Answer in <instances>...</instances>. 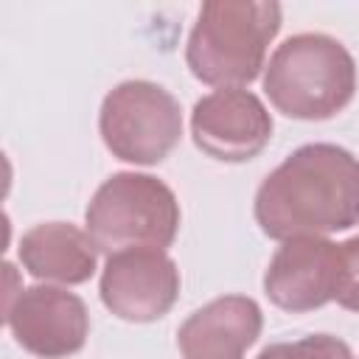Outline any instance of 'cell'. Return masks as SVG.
I'll list each match as a JSON object with an SVG mask.
<instances>
[{
    "label": "cell",
    "instance_id": "cell-12",
    "mask_svg": "<svg viewBox=\"0 0 359 359\" xmlns=\"http://www.w3.org/2000/svg\"><path fill=\"white\" fill-rule=\"evenodd\" d=\"M255 359H353V351L334 334H309L292 342H272Z\"/></svg>",
    "mask_w": 359,
    "mask_h": 359
},
{
    "label": "cell",
    "instance_id": "cell-4",
    "mask_svg": "<svg viewBox=\"0 0 359 359\" xmlns=\"http://www.w3.org/2000/svg\"><path fill=\"white\" fill-rule=\"evenodd\" d=\"M180 222L174 191L163 180L137 171L107 177L84 210L90 238L109 255L121 250H168Z\"/></svg>",
    "mask_w": 359,
    "mask_h": 359
},
{
    "label": "cell",
    "instance_id": "cell-1",
    "mask_svg": "<svg viewBox=\"0 0 359 359\" xmlns=\"http://www.w3.org/2000/svg\"><path fill=\"white\" fill-rule=\"evenodd\" d=\"M255 222L275 241L345 233L359 224V157L337 143H306L264 177Z\"/></svg>",
    "mask_w": 359,
    "mask_h": 359
},
{
    "label": "cell",
    "instance_id": "cell-3",
    "mask_svg": "<svg viewBox=\"0 0 359 359\" xmlns=\"http://www.w3.org/2000/svg\"><path fill=\"white\" fill-rule=\"evenodd\" d=\"M269 104L294 121H328L356 95V62L328 34H294L283 39L264 67Z\"/></svg>",
    "mask_w": 359,
    "mask_h": 359
},
{
    "label": "cell",
    "instance_id": "cell-7",
    "mask_svg": "<svg viewBox=\"0 0 359 359\" xmlns=\"http://www.w3.org/2000/svg\"><path fill=\"white\" fill-rule=\"evenodd\" d=\"M194 146L219 163H247L272 137V115L244 87H222L202 95L191 109Z\"/></svg>",
    "mask_w": 359,
    "mask_h": 359
},
{
    "label": "cell",
    "instance_id": "cell-11",
    "mask_svg": "<svg viewBox=\"0 0 359 359\" xmlns=\"http://www.w3.org/2000/svg\"><path fill=\"white\" fill-rule=\"evenodd\" d=\"M20 264L36 280H53L65 286L87 283L95 275L98 247L87 230L70 222L34 224L20 238Z\"/></svg>",
    "mask_w": 359,
    "mask_h": 359
},
{
    "label": "cell",
    "instance_id": "cell-2",
    "mask_svg": "<svg viewBox=\"0 0 359 359\" xmlns=\"http://www.w3.org/2000/svg\"><path fill=\"white\" fill-rule=\"evenodd\" d=\"M283 8L252 0H208L188 34L185 65L216 90L244 87L266 67L269 42L280 31Z\"/></svg>",
    "mask_w": 359,
    "mask_h": 359
},
{
    "label": "cell",
    "instance_id": "cell-10",
    "mask_svg": "<svg viewBox=\"0 0 359 359\" xmlns=\"http://www.w3.org/2000/svg\"><path fill=\"white\" fill-rule=\"evenodd\" d=\"M261 306L247 294H222L196 309L177 331L185 359H244L261 337Z\"/></svg>",
    "mask_w": 359,
    "mask_h": 359
},
{
    "label": "cell",
    "instance_id": "cell-6",
    "mask_svg": "<svg viewBox=\"0 0 359 359\" xmlns=\"http://www.w3.org/2000/svg\"><path fill=\"white\" fill-rule=\"evenodd\" d=\"M6 325L17 345L39 359H67L90 337V314L76 292L39 283L6 297Z\"/></svg>",
    "mask_w": 359,
    "mask_h": 359
},
{
    "label": "cell",
    "instance_id": "cell-5",
    "mask_svg": "<svg viewBox=\"0 0 359 359\" xmlns=\"http://www.w3.org/2000/svg\"><path fill=\"white\" fill-rule=\"evenodd\" d=\"M98 132L112 157L132 165H157L182 137V109L165 87L129 79L104 95Z\"/></svg>",
    "mask_w": 359,
    "mask_h": 359
},
{
    "label": "cell",
    "instance_id": "cell-8",
    "mask_svg": "<svg viewBox=\"0 0 359 359\" xmlns=\"http://www.w3.org/2000/svg\"><path fill=\"white\" fill-rule=\"evenodd\" d=\"M180 269L165 250H121L101 269V303L126 323H154L180 297Z\"/></svg>",
    "mask_w": 359,
    "mask_h": 359
},
{
    "label": "cell",
    "instance_id": "cell-9",
    "mask_svg": "<svg viewBox=\"0 0 359 359\" xmlns=\"http://www.w3.org/2000/svg\"><path fill=\"white\" fill-rule=\"evenodd\" d=\"M337 286L339 244L317 236L280 241L264 272L266 297L289 314L323 309L337 297Z\"/></svg>",
    "mask_w": 359,
    "mask_h": 359
},
{
    "label": "cell",
    "instance_id": "cell-13",
    "mask_svg": "<svg viewBox=\"0 0 359 359\" xmlns=\"http://www.w3.org/2000/svg\"><path fill=\"white\" fill-rule=\"evenodd\" d=\"M334 300L359 314V236L339 241V286Z\"/></svg>",
    "mask_w": 359,
    "mask_h": 359
}]
</instances>
